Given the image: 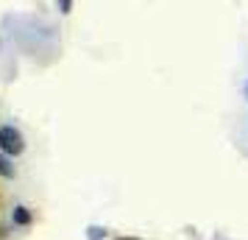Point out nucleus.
Returning <instances> with one entry per match:
<instances>
[{
	"instance_id": "nucleus-4",
	"label": "nucleus",
	"mask_w": 248,
	"mask_h": 240,
	"mask_svg": "<svg viewBox=\"0 0 248 240\" xmlns=\"http://www.w3.org/2000/svg\"><path fill=\"white\" fill-rule=\"evenodd\" d=\"M56 3H59V12H62V14L73 12V0H56Z\"/></svg>"
},
{
	"instance_id": "nucleus-1",
	"label": "nucleus",
	"mask_w": 248,
	"mask_h": 240,
	"mask_svg": "<svg viewBox=\"0 0 248 240\" xmlns=\"http://www.w3.org/2000/svg\"><path fill=\"white\" fill-rule=\"evenodd\" d=\"M0 151L9 157H17L25 151V140L14 126H0Z\"/></svg>"
},
{
	"instance_id": "nucleus-3",
	"label": "nucleus",
	"mask_w": 248,
	"mask_h": 240,
	"mask_svg": "<svg viewBox=\"0 0 248 240\" xmlns=\"http://www.w3.org/2000/svg\"><path fill=\"white\" fill-rule=\"evenodd\" d=\"M12 218H14V224H17V226H28V224H31V212H28L25 207H14Z\"/></svg>"
},
{
	"instance_id": "nucleus-2",
	"label": "nucleus",
	"mask_w": 248,
	"mask_h": 240,
	"mask_svg": "<svg viewBox=\"0 0 248 240\" xmlns=\"http://www.w3.org/2000/svg\"><path fill=\"white\" fill-rule=\"evenodd\" d=\"M0 176L3 179H14L17 176V171H14V165H12V157L3 154V151H0Z\"/></svg>"
},
{
	"instance_id": "nucleus-5",
	"label": "nucleus",
	"mask_w": 248,
	"mask_h": 240,
	"mask_svg": "<svg viewBox=\"0 0 248 240\" xmlns=\"http://www.w3.org/2000/svg\"><path fill=\"white\" fill-rule=\"evenodd\" d=\"M243 95H246V98H248V81H246V84H243Z\"/></svg>"
}]
</instances>
